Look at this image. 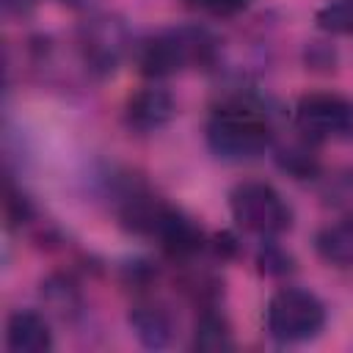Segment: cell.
Listing matches in <instances>:
<instances>
[{
    "label": "cell",
    "instance_id": "1",
    "mask_svg": "<svg viewBox=\"0 0 353 353\" xmlns=\"http://www.w3.org/2000/svg\"><path fill=\"white\" fill-rule=\"evenodd\" d=\"M273 143V127L268 116L251 105L232 102L218 108L207 121V146L215 157L243 163L265 154Z\"/></svg>",
    "mask_w": 353,
    "mask_h": 353
},
{
    "label": "cell",
    "instance_id": "2",
    "mask_svg": "<svg viewBox=\"0 0 353 353\" xmlns=\"http://www.w3.org/2000/svg\"><path fill=\"white\" fill-rule=\"evenodd\" d=\"M215 39L199 28V25H182V28H168L138 47V69L146 77H168L190 66L210 63L215 55Z\"/></svg>",
    "mask_w": 353,
    "mask_h": 353
},
{
    "label": "cell",
    "instance_id": "3",
    "mask_svg": "<svg viewBox=\"0 0 353 353\" xmlns=\"http://www.w3.org/2000/svg\"><path fill=\"white\" fill-rule=\"evenodd\" d=\"M265 325H268V334L276 342H284V345L306 342V339H314L323 331L325 306L309 290L284 287L268 301Z\"/></svg>",
    "mask_w": 353,
    "mask_h": 353
},
{
    "label": "cell",
    "instance_id": "4",
    "mask_svg": "<svg viewBox=\"0 0 353 353\" xmlns=\"http://www.w3.org/2000/svg\"><path fill=\"white\" fill-rule=\"evenodd\" d=\"M229 207L237 226L259 237H276L292 226V210L284 196L259 179L240 182L229 196Z\"/></svg>",
    "mask_w": 353,
    "mask_h": 353
},
{
    "label": "cell",
    "instance_id": "5",
    "mask_svg": "<svg viewBox=\"0 0 353 353\" xmlns=\"http://www.w3.org/2000/svg\"><path fill=\"white\" fill-rule=\"evenodd\" d=\"M295 130L312 143L353 138V102L331 91H312L295 105Z\"/></svg>",
    "mask_w": 353,
    "mask_h": 353
},
{
    "label": "cell",
    "instance_id": "6",
    "mask_svg": "<svg viewBox=\"0 0 353 353\" xmlns=\"http://www.w3.org/2000/svg\"><path fill=\"white\" fill-rule=\"evenodd\" d=\"M80 58L85 69L97 77H105L116 72L121 58L130 50V33L127 25L113 14H97L80 25Z\"/></svg>",
    "mask_w": 353,
    "mask_h": 353
},
{
    "label": "cell",
    "instance_id": "7",
    "mask_svg": "<svg viewBox=\"0 0 353 353\" xmlns=\"http://www.w3.org/2000/svg\"><path fill=\"white\" fill-rule=\"evenodd\" d=\"M176 113V105H174V97L160 88V85H146L141 91H135L130 99H127V108H124V116H127V124L138 132H154V130H163Z\"/></svg>",
    "mask_w": 353,
    "mask_h": 353
},
{
    "label": "cell",
    "instance_id": "8",
    "mask_svg": "<svg viewBox=\"0 0 353 353\" xmlns=\"http://www.w3.org/2000/svg\"><path fill=\"white\" fill-rule=\"evenodd\" d=\"M127 323L143 347L160 350L168 347L174 339V314L157 301H138L130 309Z\"/></svg>",
    "mask_w": 353,
    "mask_h": 353
},
{
    "label": "cell",
    "instance_id": "9",
    "mask_svg": "<svg viewBox=\"0 0 353 353\" xmlns=\"http://www.w3.org/2000/svg\"><path fill=\"white\" fill-rule=\"evenodd\" d=\"M6 347L11 353H47L52 347L47 317L33 309H17L6 323Z\"/></svg>",
    "mask_w": 353,
    "mask_h": 353
},
{
    "label": "cell",
    "instance_id": "10",
    "mask_svg": "<svg viewBox=\"0 0 353 353\" xmlns=\"http://www.w3.org/2000/svg\"><path fill=\"white\" fill-rule=\"evenodd\" d=\"M154 237L160 240V248L171 259H190L204 245V234L196 226V221L188 218L185 212L174 210V207H168V212H165V218H163V223H160Z\"/></svg>",
    "mask_w": 353,
    "mask_h": 353
},
{
    "label": "cell",
    "instance_id": "11",
    "mask_svg": "<svg viewBox=\"0 0 353 353\" xmlns=\"http://www.w3.org/2000/svg\"><path fill=\"white\" fill-rule=\"evenodd\" d=\"M314 248L323 262L334 268H353V215L323 226L314 237Z\"/></svg>",
    "mask_w": 353,
    "mask_h": 353
},
{
    "label": "cell",
    "instance_id": "12",
    "mask_svg": "<svg viewBox=\"0 0 353 353\" xmlns=\"http://www.w3.org/2000/svg\"><path fill=\"white\" fill-rule=\"evenodd\" d=\"M39 295H41V303L61 320H72L83 309V292L77 281L66 273H50L39 284Z\"/></svg>",
    "mask_w": 353,
    "mask_h": 353
},
{
    "label": "cell",
    "instance_id": "13",
    "mask_svg": "<svg viewBox=\"0 0 353 353\" xmlns=\"http://www.w3.org/2000/svg\"><path fill=\"white\" fill-rule=\"evenodd\" d=\"M193 347L196 350H232L234 339H232V328L226 317L212 309H204L193 328Z\"/></svg>",
    "mask_w": 353,
    "mask_h": 353
},
{
    "label": "cell",
    "instance_id": "14",
    "mask_svg": "<svg viewBox=\"0 0 353 353\" xmlns=\"http://www.w3.org/2000/svg\"><path fill=\"white\" fill-rule=\"evenodd\" d=\"M317 28H323L325 33H342L350 36L353 33V0H325L317 14H314Z\"/></svg>",
    "mask_w": 353,
    "mask_h": 353
},
{
    "label": "cell",
    "instance_id": "15",
    "mask_svg": "<svg viewBox=\"0 0 353 353\" xmlns=\"http://www.w3.org/2000/svg\"><path fill=\"white\" fill-rule=\"evenodd\" d=\"M279 165H281V171H287L295 179H309V176L317 174V157L309 149H301V146L281 149L279 152Z\"/></svg>",
    "mask_w": 353,
    "mask_h": 353
},
{
    "label": "cell",
    "instance_id": "16",
    "mask_svg": "<svg viewBox=\"0 0 353 353\" xmlns=\"http://www.w3.org/2000/svg\"><path fill=\"white\" fill-rule=\"evenodd\" d=\"M256 265L265 276H287L292 268H295V259L279 245V243H265L256 254Z\"/></svg>",
    "mask_w": 353,
    "mask_h": 353
},
{
    "label": "cell",
    "instance_id": "17",
    "mask_svg": "<svg viewBox=\"0 0 353 353\" xmlns=\"http://www.w3.org/2000/svg\"><path fill=\"white\" fill-rule=\"evenodd\" d=\"M190 8L210 17H234L251 6V0H188Z\"/></svg>",
    "mask_w": 353,
    "mask_h": 353
},
{
    "label": "cell",
    "instance_id": "18",
    "mask_svg": "<svg viewBox=\"0 0 353 353\" xmlns=\"http://www.w3.org/2000/svg\"><path fill=\"white\" fill-rule=\"evenodd\" d=\"M6 215H8L11 223H28V221L33 218L30 201H28L19 190H14L11 185H8V193H6Z\"/></svg>",
    "mask_w": 353,
    "mask_h": 353
},
{
    "label": "cell",
    "instance_id": "19",
    "mask_svg": "<svg viewBox=\"0 0 353 353\" xmlns=\"http://www.w3.org/2000/svg\"><path fill=\"white\" fill-rule=\"evenodd\" d=\"M39 3H41V0H3V8H6V14L25 17V14H30Z\"/></svg>",
    "mask_w": 353,
    "mask_h": 353
},
{
    "label": "cell",
    "instance_id": "20",
    "mask_svg": "<svg viewBox=\"0 0 353 353\" xmlns=\"http://www.w3.org/2000/svg\"><path fill=\"white\" fill-rule=\"evenodd\" d=\"M66 6H72V8H88L94 0H63Z\"/></svg>",
    "mask_w": 353,
    "mask_h": 353
}]
</instances>
